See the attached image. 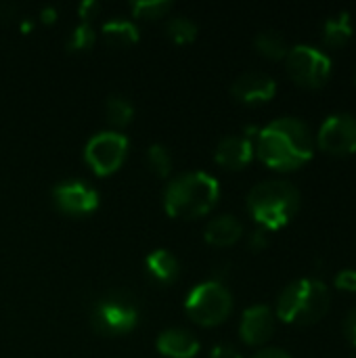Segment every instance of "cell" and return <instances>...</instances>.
<instances>
[{
    "instance_id": "ac0fdd59",
    "label": "cell",
    "mask_w": 356,
    "mask_h": 358,
    "mask_svg": "<svg viewBox=\"0 0 356 358\" xmlns=\"http://www.w3.org/2000/svg\"><path fill=\"white\" fill-rule=\"evenodd\" d=\"M353 19L348 13H340L336 17H329L323 25V42L329 48H340L353 38Z\"/></svg>"
},
{
    "instance_id": "3957f363",
    "label": "cell",
    "mask_w": 356,
    "mask_h": 358,
    "mask_svg": "<svg viewBox=\"0 0 356 358\" xmlns=\"http://www.w3.org/2000/svg\"><path fill=\"white\" fill-rule=\"evenodd\" d=\"M300 208V193L287 180H264L248 195V210L264 231L285 227Z\"/></svg>"
},
{
    "instance_id": "277c9868",
    "label": "cell",
    "mask_w": 356,
    "mask_h": 358,
    "mask_svg": "<svg viewBox=\"0 0 356 358\" xmlns=\"http://www.w3.org/2000/svg\"><path fill=\"white\" fill-rule=\"evenodd\" d=\"M332 306V294L319 279H298L290 283L277 300V317L290 325L319 323Z\"/></svg>"
},
{
    "instance_id": "8992f818",
    "label": "cell",
    "mask_w": 356,
    "mask_h": 358,
    "mask_svg": "<svg viewBox=\"0 0 356 358\" xmlns=\"http://www.w3.org/2000/svg\"><path fill=\"white\" fill-rule=\"evenodd\" d=\"M185 308L195 323L204 327H214L229 319L233 310V296L222 285V281H206L189 292Z\"/></svg>"
},
{
    "instance_id": "4fadbf2b",
    "label": "cell",
    "mask_w": 356,
    "mask_h": 358,
    "mask_svg": "<svg viewBox=\"0 0 356 358\" xmlns=\"http://www.w3.org/2000/svg\"><path fill=\"white\" fill-rule=\"evenodd\" d=\"M254 157V141L245 134H229L216 147V162L229 170H241Z\"/></svg>"
},
{
    "instance_id": "603a6c76",
    "label": "cell",
    "mask_w": 356,
    "mask_h": 358,
    "mask_svg": "<svg viewBox=\"0 0 356 358\" xmlns=\"http://www.w3.org/2000/svg\"><path fill=\"white\" fill-rule=\"evenodd\" d=\"M147 164H149L151 172L157 174L159 178H166V176H170V172H172V155H170V151H168L164 145H159V143H155V145H151V147L147 149Z\"/></svg>"
},
{
    "instance_id": "7a4b0ae2",
    "label": "cell",
    "mask_w": 356,
    "mask_h": 358,
    "mask_svg": "<svg viewBox=\"0 0 356 358\" xmlns=\"http://www.w3.org/2000/svg\"><path fill=\"white\" fill-rule=\"evenodd\" d=\"M220 197L218 180L208 172H185L174 176L164 191V208L174 218L206 216Z\"/></svg>"
},
{
    "instance_id": "5bb4252c",
    "label": "cell",
    "mask_w": 356,
    "mask_h": 358,
    "mask_svg": "<svg viewBox=\"0 0 356 358\" xmlns=\"http://www.w3.org/2000/svg\"><path fill=\"white\" fill-rule=\"evenodd\" d=\"M157 350L168 358H193L199 352V340L195 334L183 327L164 329L155 342Z\"/></svg>"
},
{
    "instance_id": "6da1fadb",
    "label": "cell",
    "mask_w": 356,
    "mask_h": 358,
    "mask_svg": "<svg viewBox=\"0 0 356 358\" xmlns=\"http://www.w3.org/2000/svg\"><path fill=\"white\" fill-rule=\"evenodd\" d=\"M313 134L302 120L279 117L258 130L254 153L273 170H296L313 157Z\"/></svg>"
},
{
    "instance_id": "52a82bcc",
    "label": "cell",
    "mask_w": 356,
    "mask_h": 358,
    "mask_svg": "<svg viewBox=\"0 0 356 358\" xmlns=\"http://www.w3.org/2000/svg\"><path fill=\"white\" fill-rule=\"evenodd\" d=\"M285 67L290 78L304 88H321L332 76V59L323 50L308 44L290 48Z\"/></svg>"
},
{
    "instance_id": "d6986e66",
    "label": "cell",
    "mask_w": 356,
    "mask_h": 358,
    "mask_svg": "<svg viewBox=\"0 0 356 358\" xmlns=\"http://www.w3.org/2000/svg\"><path fill=\"white\" fill-rule=\"evenodd\" d=\"M254 44H256V50H258L260 55H264L266 59H273V61L285 59V57H287V50H290L285 38H283L279 31H275V29H264V31H260V34L256 36Z\"/></svg>"
},
{
    "instance_id": "ffe728a7",
    "label": "cell",
    "mask_w": 356,
    "mask_h": 358,
    "mask_svg": "<svg viewBox=\"0 0 356 358\" xmlns=\"http://www.w3.org/2000/svg\"><path fill=\"white\" fill-rule=\"evenodd\" d=\"M105 113H107V120L111 126L115 128H124L132 122V115H134V107L132 103L126 99V96H120V94H113L107 99L105 103Z\"/></svg>"
},
{
    "instance_id": "4316f807",
    "label": "cell",
    "mask_w": 356,
    "mask_h": 358,
    "mask_svg": "<svg viewBox=\"0 0 356 358\" xmlns=\"http://www.w3.org/2000/svg\"><path fill=\"white\" fill-rule=\"evenodd\" d=\"M344 334H346V338L350 340V344L356 346V306L348 313V317H346V321H344Z\"/></svg>"
},
{
    "instance_id": "5b68a950",
    "label": "cell",
    "mask_w": 356,
    "mask_h": 358,
    "mask_svg": "<svg viewBox=\"0 0 356 358\" xmlns=\"http://www.w3.org/2000/svg\"><path fill=\"white\" fill-rule=\"evenodd\" d=\"M138 304L128 292H109L101 300H97L90 323L92 327L107 338L130 334L138 323Z\"/></svg>"
},
{
    "instance_id": "9c48e42d",
    "label": "cell",
    "mask_w": 356,
    "mask_h": 358,
    "mask_svg": "<svg viewBox=\"0 0 356 358\" xmlns=\"http://www.w3.org/2000/svg\"><path fill=\"white\" fill-rule=\"evenodd\" d=\"M52 203L67 216H88L99 208V191L84 180H63L52 189Z\"/></svg>"
},
{
    "instance_id": "83f0119b",
    "label": "cell",
    "mask_w": 356,
    "mask_h": 358,
    "mask_svg": "<svg viewBox=\"0 0 356 358\" xmlns=\"http://www.w3.org/2000/svg\"><path fill=\"white\" fill-rule=\"evenodd\" d=\"M210 358H241V355L233 348V346H227V344H218L212 348V355Z\"/></svg>"
},
{
    "instance_id": "9a60e30c",
    "label": "cell",
    "mask_w": 356,
    "mask_h": 358,
    "mask_svg": "<svg viewBox=\"0 0 356 358\" xmlns=\"http://www.w3.org/2000/svg\"><path fill=\"white\" fill-rule=\"evenodd\" d=\"M241 235H243V224L233 214H222V216L212 218L204 233L206 241L216 248L235 245L241 239Z\"/></svg>"
},
{
    "instance_id": "30bf717a",
    "label": "cell",
    "mask_w": 356,
    "mask_h": 358,
    "mask_svg": "<svg viewBox=\"0 0 356 358\" xmlns=\"http://www.w3.org/2000/svg\"><path fill=\"white\" fill-rule=\"evenodd\" d=\"M317 145L321 151L332 155L356 153V117L348 113L329 115L317 134Z\"/></svg>"
},
{
    "instance_id": "2e32d148",
    "label": "cell",
    "mask_w": 356,
    "mask_h": 358,
    "mask_svg": "<svg viewBox=\"0 0 356 358\" xmlns=\"http://www.w3.org/2000/svg\"><path fill=\"white\" fill-rule=\"evenodd\" d=\"M145 268H147L149 279L159 283V285H172L180 275V262L168 250L151 252L145 260Z\"/></svg>"
},
{
    "instance_id": "7c38bea8",
    "label": "cell",
    "mask_w": 356,
    "mask_h": 358,
    "mask_svg": "<svg viewBox=\"0 0 356 358\" xmlns=\"http://www.w3.org/2000/svg\"><path fill=\"white\" fill-rule=\"evenodd\" d=\"M275 331V315L269 306H250L241 315L239 336L248 346H262Z\"/></svg>"
},
{
    "instance_id": "4dcf8cb0",
    "label": "cell",
    "mask_w": 356,
    "mask_h": 358,
    "mask_svg": "<svg viewBox=\"0 0 356 358\" xmlns=\"http://www.w3.org/2000/svg\"><path fill=\"white\" fill-rule=\"evenodd\" d=\"M40 17H42L44 23H52L57 19V8L55 6H44L42 13H40Z\"/></svg>"
},
{
    "instance_id": "cb8c5ba5",
    "label": "cell",
    "mask_w": 356,
    "mask_h": 358,
    "mask_svg": "<svg viewBox=\"0 0 356 358\" xmlns=\"http://www.w3.org/2000/svg\"><path fill=\"white\" fill-rule=\"evenodd\" d=\"M130 10L138 19H159L172 10L170 0H136L130 4Z\"/></svg>"
},
{
    "instance_id": "1f68e13d",
    "label": "cell",
    "mask_w": 356,
    "mask_h": 358,
    "mask_svg": "<svg viewBox=\"0 0 356 358\" xmlns=\"http://www.w3.org/2000/svg\"><path fill=\"white\" fill-rule=\"evenodd\" d=\"M355 358H356V357H355Z\"/></svg>"
},
{
    "instance_id": "f546056e",
    "label": "cell",
    "mask_w": 356,
    "mask_h": 358,
    "mask_svg": "<svg viewBox=\"0 0 356 358\" xmlns=\"http://www.w3.org/2000/svg\"><path fill=\"white\" fill-rule=\"evenodd\" d=\"M99 10V4L97 2H82L80 4V15L86 19V17H92V13Z\"/></svg>"
},
{
    "instance_id": "e0dca14e",
    "label": "cell",
    "mask_w": 356,
    "mask_h": 358,
    "mask_svg": "<svg viewBox=\"0 0 356 358\" xmlns=\"http://www.w3.org/2000/svg\"><path fill=\"white\" fill-rule=\"evenodd\" d=\"M101 34L109 46H130L138 42V27L130 19H107L101 27Z\"/></svg>"
},
{
    "instance_id": "7402d4cb",
    "label": "cell",
    "mask_w": 356,
    "mask_h": 358,
    "mask_svg": "<svg viewBox=\"0 0 356 358\" xmlns=\"http://www.w3.org/2000/svg\"><path fill=\"white\" fill-rule=\"evenodd\" d=\"M97 42V34L92 29V25L88 21L76 25L71 29V34L67 36V50L71 52H82V50H90Z\"/></svg>"
},
{
    "instance_id": "f1b7e54d",
    "label": "cell",
    "mask_w": 356,
    "mask_h": 358,
    "mask_svg": "<svg viewBox=\"0 0 356 358\" xmlns=\"http://www.w3.org/2000/svg\"><path fill=\"white\" fill-rule=\"evenodd\" d=\"M252 358H292L285 350H281V348H264V350H260V352H256Z\"/></svg>"
},
{
    "instance_id": "d4e9b609",
    "label": "cell",
    "mask_w": 356,
    "mask_h": 358,
    "mask_svg": "<svg viewBox=\"0 0 356 358\" xmlns=\"http://www.w3.org/2000/svg\"><path fill=\"white\" fill-rule=\"evenodd\" d=\"M336 287L342 289V292H350L356 294V271L355 268H348V271H342L336 275Z\"/></svg>"
},
{
    "instance_id": "ba28073f",
    "label": "cell",
    "mask_w": 356,
    "mask_h": 358,
    "mask_svg": "<svg viewBox=\"0 0 356 358\" xmlns=\"http://www.w3.org/2000/svg\"><path fill=\"white\" fill-rule=\"evenodd\" d=\"M128 155V138L118 130H105L94 134L84 149V159L99 176H109L124 164Z\"/></svg>"
},
{
    "instance_id": "484cf974",
    "label": "cell",
    "mask_w": 356,
    "mask_h": 358,
    "mask_svg": "<svg viewBox=\"0 0 356 358\" xmlns=\"http://www.w3.org/2000/svg\"><path fill=\"white\" fill-rule=\"evenodd\" d=\"M248 243H250V248H252L254 252H262V250L269 245V231H264V229L258 227V229L250 235Z\"/></svg>"
},
{
    "instance_id": "8fae6325",
    "label": "cell",
    "mask_w": 356,
    "mask_h": 358,
    "mask_svg": "<svg viewBox=\"0 0 356 358\" xmlns=\"http://www.w3.org/2000/svg\"><path fill=\"white\" fill-rule=\"evenodd\" d=\"M231 92L239 103L260 105L277 94V82L264 71H245L233 82Z\"/></svg>"
},
{
    "instance_id": "44dd1931",
    "label": "cell",
    "mask_w": 356,
    "mask_h": 358,
    "mask_svg": "<svg viewBox=\"0 0 356 358\" xmlns=\"http://www.w3.org/2000/svg\"><path fill=\"white\" fill-rule=\"evenodd\" d=\"M166 34L176 44H189L197 38V25L189 17H172L166 23Z\"/></svg>"
}]
</instances>
